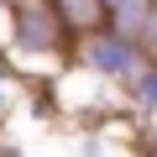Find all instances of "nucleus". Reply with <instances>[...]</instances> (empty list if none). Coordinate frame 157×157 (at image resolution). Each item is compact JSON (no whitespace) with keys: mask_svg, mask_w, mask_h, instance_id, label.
<instances>
[{"mask_svg":"<svg viewBox=\"0 0 157 157\" xmlns=\"http://www.w3.org/2000/svg\"><path fill=\"white\" fill-rule=\"evenodd\" d=\"M78 63H84L94 78H105V84H131V78L147 68V47L115 26H94L78 37Z\"/></svg>","mask_w":157,"mask_h":157,"instance_id":"nucleus-2","label":"nucleus"},{"mask_svg":"<svg viewBox=\"0 0 157 157\" xmlns=\"http://www.w3.org/2000/svg\"><path fill=\"white\" fill-rule=\"evenodd\" d=\"M0 157H6V152H0Z\"/></svg>","mask_w":157,"mask_h":157,"instance_id":"nucleus-8","label":"nucleus"},{"mask_svg":"<svg viewBox=\"0 0 157 157\" xmlns=\"http://www.w3.org/2000/svg\"><path fill=\"white\" fill-rule=\"evenodd\" d=\"M147 6H157V0H105V11H110V16H126V11H147Z\"/></svg>","mask_w":157,"mask_h":157,"instance_id":"nucleus-5","label":"nucleus"},{"mask_svg":"<svg viewBox=\"0 0 157 157\" xmlns=\"http://www.w3.org/2000/svg\"><path fill=\"white\" fill-rule=\"evenodd\" d=\"M78 47V26L63 16L58 0H16L11 6V52H68Z\"/></svg>","mask_w":157,"mask_h":157,"instance_id":"nucleus-1","label":"nucleus"},{"mask_svg":"<svg viewBox=\"0 0 157 157\" xmlns=\"http://www.w3.org/2000/svg\"><path fill=\"white\" fill-rule=\"evenodd\" d=\"M126 94H131V105L136 110H147V115H157V63H147L131 84H126Z\"/></svg>","mask_w":157,"mask_h":157,"instance_id":"nucleus-3","label":"nucleus"},{"mask_svg":"<svg viewBox=\"0 0 157 157\" xmlns=\"http://www.w3.org/2000/svg\"><path fill=\"white\" fill-rule=\"evenodd\" d=\"M6 157H21V152H6Z\"/></svg>","mask_w":157,"mask_h":157,"instance_id":"nucleus-7","label":"nucleus"},{"mask_svg":"<svg viewBox=\"0 0 157 157\" xmlns=\"http://www.w3.org/2000/svg\"><path fill=\"white\" fill-rule=\"evenodd\" d=\"M0 16H6V0H0Z\"/></svg>","mask_w":157,"mask_h":157,"instance_id":"nucleus-6","label":"nucleus"},{"mask_svg":"<svg viewBox=\"0 0 157 157\" xmlns=\"http://www.w3.org/2000/svg\"><path fill=\"white\" fill-rule=\"evenodd\" d=\"M11 100H16V68H11L6 52H0V110H6Z\"/></svg>","mask_w":157,"mask_h":157,"instance_id":"nucleus-4","label":"nucleus"}]
</instances>
